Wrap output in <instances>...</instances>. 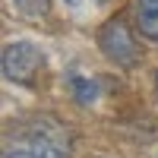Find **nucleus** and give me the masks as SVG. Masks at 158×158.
Masks as SVG:
<instances>
[{
	"mask_svg": "<svg viewBox=\"0 0 158 158\" xmlns=\"http://www.w3.org/2000/svg\"><path fill=\"white\" fill-rule=\"evenodd\" d=\"M98 48H101V54L108 57L111 63H117V67H133V63L139 60L136 41H133V35H130V29H127L123 19H111L101 29Z\"/></svg>",
	"mask_w": 158,
	"mask_h": 158,
	"instance_id": "7ed1b4c3",
	"label": "nucleus"
},
{
	"mask_svg": "<svg viewBox=\"0 0 158 158\" xmlns=\"http://www.w3.org/2000/svg\"><path fill=\"white\" fill-rule=\"evenodd\" d=\"M67 3H70L73 10H79V6H82V0H67Z\"/></svg>",
	"mask_w": 158,
	"mask_h": 158,
	"instance_id": "0eeeda50",
	"label": "nucleus"
},
{
	"mask_svg": "<svg viewBox=\"0 0 158 158\" xmlns=\"http://www.w3.org/2000/svg\"><path fill=\"white\" fill-rule=\"evenodd\" d=\"M155 89H158V70H155Z\"/></svg>",
	"mask_w": 158,
	"mask_h": 158,
	"instance_id": "6e6552de",
	"label": "nucleus"
},
{
	"mask_svg": "<svg viewBox=\"0 0 158 158\" xmlns=\"http://www.w3.org/2000/svg\"><path fill=\"white\" fill-rule=\"evenodd\" d=\"M10 3L25 19H41V16H48V0H10Z\"/></svg>",
	"mask_w": 158,
	"mask_h": 158,
	"instance_id": "423d86ee",
	"label": "nucleus"
},
{
	"mask_svg": "<svg viewBox=\"0 0 158 158\" xmlns=\"http://www.w3.org/2000/svg\"><path fill=\"white\" fill-rule=\"evenodd\" d=\"M3 158H70L63 142L44 130H22L10 136L3 146Z\"/></svg>",
	"mask_w": 158,
	"mask_h": 158,
	"instance_id": "f03ea898",
	"label": "nucleus"
},
{
	"mask_svg": "<svg viewBox=\"0 0 158 158\" xmlns=\"http://www.w3.org/2000/svg\"><path fill=\"white\" fill-rule=\"evenodd\" d=\"M70 85H73V95H76L79 104H92L98 98V85L85 76H70Z\"/></svg>",
	"mask_w": 158,
	"mask_h": 158,
	"instance_id": "39448f33",
	"label": "nucleus"
},
{
	"mask_svg": "<svg viewBox=\"0 0 158 158\" xmlns=\"http://www.w3.org/2000/svg\"><path fill=\"white\" fill-rule=\"evenodd\" d=\"M136 25L149 41H158V0H139L136 3Z\"/></svg>",
	"mask_w": 158,
	"mask_h": 158,
	"instance_id": "20e7f679",
	"label": "nucleus"
},
{
	"mask_svg": "<svg viewBox=\"0 0 158 158\" xmlns=\"http://www.w3.org/2000/svg\"><path fill=\"white\" fill-rule=\"evenodd\" d=\"M0 63H3V76L10 79V82L29 85L32 79L38 76V70L44 67V54H41V48H38L35 41L19 38V41H10V44L3 48Z\"/></svg>",
	"mask_w": 158,
	"mask_h": 158,
	"instance_id": "f257e3e1",
	"label": "nucleus"
}]
</instances>
